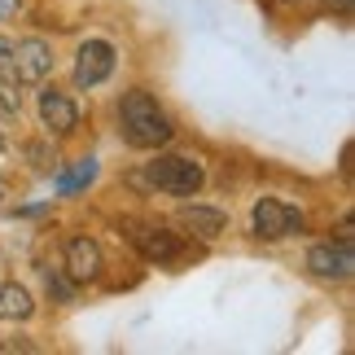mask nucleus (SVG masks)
<instances>
[{
	"instance_id": "nucleus-1",
	"label": "nucleus",
	"mask_w": 355,
	"mask_h": 355,
	"mask_svg": "<svg viewBox=\"0 0 355 355\" xmlns=\"http://www.w3.org/2000/svg\"><path fill=\"white\" fill-rule=\"evenodd\" d=\"M119 132H123V141H128L132 149H162L175 136L167 110H162L145 88L123 92V101H119Z\"/></svg>"
},
{
	"instance_id": "nucleus-14",
	"label": "nucleus",
	"mask_w": 355,
	"mask_h": 355,
	"mask_svg": "<svg viewBox=\"0 0 355 355\" xmlns=\"http://www.w3.org/2000/svg\"><path fill=\"white\" fill-rule=\"evenodd\" d=\"M9 58H13V44L0 35V75H9Z\"/></svg>"
},
{
	"instance_id": "nucleus-9",
	"label": "nucleus",
	"mask_w": 355,
	"mask_h": 355,
	"mask_svg": "<svg viewBox=\"0 0 355 355\" xmlns=\"http://www.w3.org/2000/svg\"><path fill=\"white\" fill-rule=\"evenodd\" d=\"M101 272V245L92 237H71L66 241V277L71 281H92Z\"/></svg>"
},
{
	"instance_id": "nucleus-4",
	"label": "nucleus",
	"mask_w": 355,
	"mask_h": 355,
	"mask_svg": "<svg viewBox=\"0 0 355 355\" xmlns=\"http://www.w3.org/2000/svg\"><path fill=\"white\" fill-rule=\"evenodd\" d=\"M53 71V49L44 40H18L13 44V58H9V75L18 84H44V75Z\"/></svg>"
},
{
	"instance_id": "nucleus-8",
	"label": "nucleus",
	"mask_w": 355,
	"mask_h": 355,
	"mask_svg": "<svg viewBox=\"0 0 355 355\" xmlns=\"http://www.w3.org/2000/svg\"><path fill=\"white\" fill-rule=\"evenodd\" d=\"M40 119H44V128H49V132L66 136V132H75L79 110H75V101L66 97L62 88H44V92H40Z\"/></svg>"
},
{
	"instance_id": "nucleus-7",
	"label": "nucleus",
	"mask_w": 355,
	"mask_h": 355,
	"mask_svg": "<svg viewBox=\"0 0 355 355\" xmlns=\"http://www.w3.org/2000/svg\"><path fill=\"white\" fill-rule=\"evenodd\" d=\"M123 228H128L136 250H141L145 259H154V263H175V259H180V241H175V233H167V228L136 224V220H128Z\"/></svg>"
},
{
	"instance_id": "nucleus-16",
	"label": "nucleus",
	"mask_w": 355,
	"mask_h": 355,
	"mask_svg": "<svg viewBox=\"0 0 355 355\" xmlns=\"http://www.w3.org/2000/svg\"><path fill=\"white\" fill-rule=\"evenodd\" d=\"M338 5H351V0H338Z\"/></svg>"
},
{
	"instance_id": "nucleus-10",
	"label": "nucleus",
	"mask_w": 355,
	"mask_h": 355,
	"mask_svg": "<svg viewBox=\"0 0 355 355\" xmlns=\"http://www.w3.org/2000/svg\"><path fill=\"white\" fill-rule=\"evenodd\" d=\"M224 211H211V207H184L180 211V228H189L193 237H202V241H215L224 233Z\"/></svg>"
},
{
	"instance_id": "nucleus-17",
	"label": "nucleus",
	"mask_w": 355,
	"mask_h": 355,
	"mask_svg": "<svg viewBox=\"0 0 355 355\" xmlns=\"http://www.w3.org/2000/svg\"><path fill=\"white\" fill-rule=\"evenodd\" d=\"M0 149H5V136H0Z\"/></svg>"
},
{
	"instance_id": "nucleus-6",
	"label": "nucleus",
	"mask_w": 355,
	"mask_h": 355,
	"mask_svg": "<svg viewBox=\"0 0 355 355\" xmlns=\"http://www.w3.org/2000/svg\"><path fill=\"white\" fill-rule=\"evenodd\" d=\"M307 268L316 272L320 281H347L351 277V268H355V254H351V237L343 241H320V245H311L307 250Z\"/></svg>"
},
{
	"instance_id": "nucleus-12",
	"label": "nucleus",
	"mask_w": 355,
	"mask_h": 355,
	"mask_svg": "<svg viewBox=\"0 0 355 355\" xmlns=\"http://www.w3.org/2000/svg\"><path fill=\"white\" fill-rule=\"evenodd\" d=\"M18 110H22L18 79H13V75H0V119H18Z\"/></svg>"
},
{
	"instance_id": "nucleus-2",
	"label": "nucleus",
	"mask_w": 355,
	"mask_h": 355,
	"mask_svg": "<svg viewBox=\"0 0 355 355\" xmlns=\"http://www.w3.org/2000/svg\"><path fill=\"white\" fill-rule=\"evenodd\" d=\"M145 180L154 189H162V193H171V198H189L207 184V167L189 154H162L145 167Z\"/></svg>"
},
{
	"instance_id": "nucleus-11",
	"label": "nucleus",
	"mask_w": 355,
	"mask_h": 355,
	"mask_svg": "<svg viewBox=\"0 0 355 355\" xmlns=\"http://www.w3.org/2000/svg\"><path fill=\"white\" fill-rule=\"evenodd\" d=\"M31 311H35V303H31V290H26V285H18V281L0 285V320H26Z\"/></svg>"
},
{
	"instance_id": "nucleus-5",
	"label": "nucleus",
	"mask_w": 355,
	"mask_h": 355,
	"mask_svg": "<svg viewBox=\"0 0 355 355\" xmlns=\"http://www.w3.org/2000/svg\"><path fill=\"white\" fill-rule=\"evenodd\" d=\"M114 71V49L105 40H84L75 53V88H97Z\"/></svg>"
},
{
	"instance_id": "nucleus-3",
	"label": "nucleus",
	"mask_w": 355,
	"mask_h": 355,
	"mask_svg": "<svg viewBox=\"0 0 355 355\" xmlns=\"http://www.w3.org/2000/svg\"><path fill=\"white\" fill-rule=\"evenodd\" d=\"M250 228H254L259 241H281V237H290V233L303 228V215L281 198H263V202H254V211H250Z\"/></svg>"
},
{
	"instance_id": "nucleus-13",
	"label": "nucleus",
	"mask_w": 355,
	"mask_h": 355,
	"mask_svg": "<svg viewBox=\"0 0 355 355\" xmlns=\"http://www.w3.org/2000/svg\"><path fill=\"white\" fill-rule=\"evenodd\" d=\"M92 175H97V162H92V158H79V167H75L71 175H62L58 189H62V193H75V189H79V184H88Z\"/></svg>"
},
{
	"instance_id": "nucleus-15",
	"label": "nucleus",
	"mask_w": 355,
	"mask_h": 355,
	"mask_svg": "<svg viewBox=\"0 0 355 355\" xmlns=\"http://www.w3.org/2000/svg\"><path fill=\"white\" fill-rule=\"evenodd\" d=\"M22 13V0H0V18H18Z\"/></svg>"
}]
</instances>
